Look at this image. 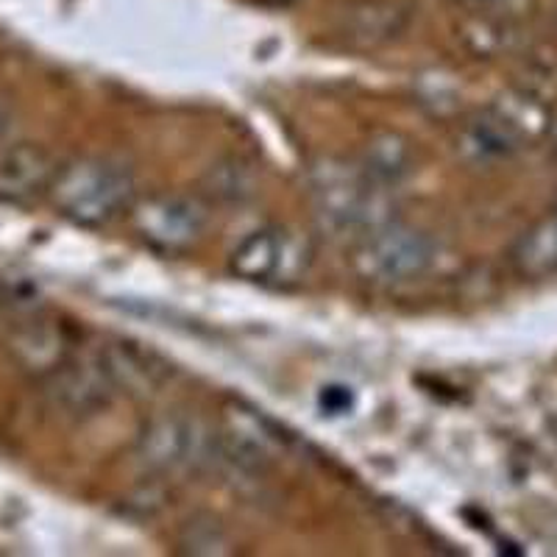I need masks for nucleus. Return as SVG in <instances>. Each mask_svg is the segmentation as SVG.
I'll return each mask as SVG.
<instances>
[{
    "label": "nucleus",
    "mask_w": 557,
    "mask_h": 557,
    "mask_svg": "<svg viewBox=\"0 0 557 557\" xmlns=\"http://www.w3.org/2000/svg\"><path fill=\"white\" fill-rule=\"evenodd\" d=\"M53 207L82 226H103L134 203V176L109 159H82L59 168L51 190Z\"/></svg>",
    "instance_id": "nucleus-1"
},
{
    "label": "nucleus",
    "mask_w": 557,
    "mask_h": 557,
    "mask_svg": "<svg viewBox=\"0 0 557 557\" xmlns=\"http://www.w3.org/2000/svg\"><path fill=\"white\" fill-rule=\"evenodd\" d=\"M357 271L371 282L401 285L424 276L435 262V243L407 226L374 228L357 248Z\"/></svg>",
    "instance_id": "nucleus-2"
},
{
    "label": "nucleus",
    "mask_w": 557,
    "mask_h": 557,
    "mask_svg": "<svg viewBox=\"0 0 557 557\" xmlns=\"http://www.w3.org/2000/svg\"><path fill=\"white\" fill-rule=\"evenodd\" d=\"M134 228L148 246L159 251H190L203 240L209 228V212L193 196H157L137 203L132 212Z\"/></svg>",
    "instance_id": "nucleus-3"
},
{
    "label": "nucleus",
    "mask_w": 557,
    "mask_h": 557,
    "mask_svg": "<svg viewBox=\"0 0 557 557\" xmlns=\"http://www.w3.org/2000/svg\"><path fill=\"white\" fill-rule=\"evenodd\" d=\"M218 451V437L196 418L165 416L153 421L139 437V455L159 471H193L212 460Z\"/></svg>",
    "instance_id": "nucleus-4"
},
{
    "label": "nucleus",
    "mask_w": 557,
    "mask_h": 557,
    "mask_svg": "<svg viewBox=\"0 0 557 557\" xmlns=\"http://www.w3.org/2000/svg\"><path fill=\"white\" fill-rule=\"evenodd\" d=\"M307 246L287 228L268 226L248 235L232 253V271L248 282L282 285L296 282L307 268Z\"/></svg>",
    "instance_id": "nucleus-5"
},
{
    "label": "nucleus",
    "mask_w": 557,
    "mask_h": 557,
    "mask_svg": "<svg viewBox=\"0 0 557 557\" xmlns=\"http://www.w3.org/2000/svg\"><path fill=\"white\" fill-rule=\"evenodd\" d=\"M59 165L45 148L20 143L0 153V203H26L48 196Z\"/></svg>",
    "instance_id": "nucleus-6"
},
{
    "label": "nucleus",
    "mask_w": 557,
    "mask_h": 557,
    "mask_svg": "<svg viewBox=\"0 0 557 557\" xmlns=\"http://www.w3.org/2000/svg\"><path fill=\"white\" fill-rule=\"evenodd\" d=\"M318 215L335 232H357L360 226H371L374 198L368 182L357 173H323V182L315 184Z\"/></svg>",
    "instance_id": "nucleus-7"
},
{
    "label": "nucleus",
    "mask_w": 557,
    "mask_h": 557,
    "mask_svg": "<svg viewBox=\"0 0 557 557\" xmlns=\"http://www.w3.org/2000/svg\"><path fill=\"white\" fill-rule=\"evenodd\" d=\"M51 396L73 412H96L114 396L112 368L96 362H67L51 376Z\"/></svg>",
    "instance_id": "nucleus-8"
},
{
    "label": "nucleus",
    "mask_w": 557,
    "mask_h": 557,
    "mask_svg": "<svg viewBox=\"0 0 557 557\" xmlns=\"http://www.w3.org/2000/svg\"><path fill=\"white\" fill-rule=\"evenodd\" d=\"M544 226L549 228L552 235L557 237V209H555V212H552V218H546V221H544Z\"/></svg>",
    "instance_id": "nucleus-9"
}]
</instances>
